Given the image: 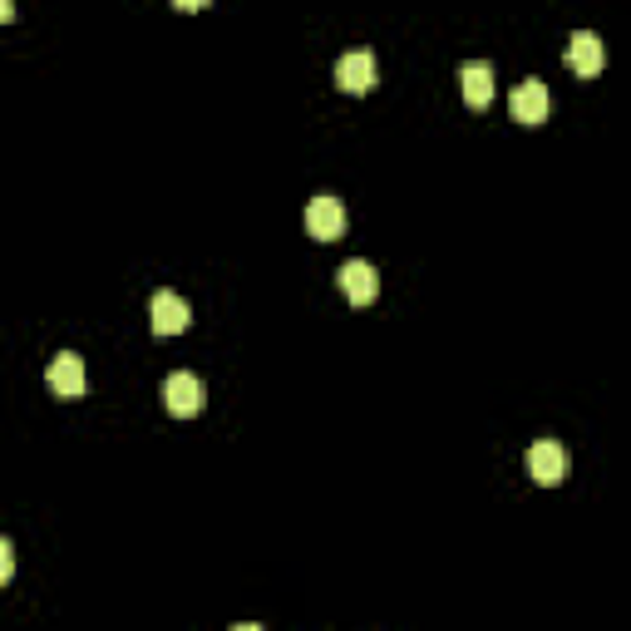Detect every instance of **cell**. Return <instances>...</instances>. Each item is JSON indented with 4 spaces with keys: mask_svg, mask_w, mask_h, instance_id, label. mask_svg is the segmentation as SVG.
<instances>
[{
    "mask_svg": "<svg viewBox=\"0 0 631 631\" xmlns=\"http://www.w3.org/2000/svg\"><path fill=\"white\" fill-rule=\"evenodd\" d=\"M341 291L351 306H370V301L380 296V277H375L370 262L351 257V262H341Z\"/></svg>",
    "mask_w": 631,
    "mask_h": 631,
    "instance_id": "ba28073f",
    "label": "cell"
},
{
    "mask_svg": "<svg viewBox=\"0 0 631 631\" xmlns=\"http://www.w3.org/2000/svg\"><path fill=\"white\" fill-rule=\"evenodd\" d=\"M227 631H262L257 621H237V627H227Z\"/></svg>",
    "mask_w": 631,
    "mask_h": 631,
    "instance_id": "7c38bea8",
    "label": "cell"
},
{
    "mask_svg": "<svg viewBox=\"0 0 631 631\" xmlns=\"http://www.w3.org/2000/svg\"><path fill=\"white\" fill-rule=\"evenodd\" d=\"M567 65H572V75L597 79L602 65H607V45H602V35H592V30L572 35V40H567Z\"/></svg>",
    "mask_w": 631,
    "mask_h": 631,
    "instance_id": "8992f818",
    "label": "cell"
},
{
    "mask_svg": "<svg viewBox=\"0 0 631 631\" xmlns=\"http://www.w3.org/2000/svg\"><path fill=\"white\" fill-rule=\"evenodd\" d=\"M547 109H553V94H547V85L543 79H523V85L514 89V99H508V114L518 118V124H543L547 118Z\"/></svg>",
    "mask_w": 631,
    "mask_h": 631,
    "instance_id": "52a82bcc",
    "label": "cell"
},
{
    "mask_svg": "<svg viewBox=\"0 0 631 631\" xmlns=\"http://www.w3.org/2000/svg\"><path fill=\"white\" fill-rule=\"evenodd\" d=\"M188 301L178 296V291H153L149 301V321H153V336H182L188 331Z\"/></svg>",
    "mask_w": 631,
    "mask_h": 631,
    "instance_id": "277c9868",
    "label": "cell"
},
{
    "mask_svg": "<svg viewBox=\"0 0 631 631\" xmlns=\"http://www.w3.org/2000/svg\"><path fill=\"white\" fill-rule=\"evenodd\" d=\"M163 405H168V415L193 419V415H203V405H207V386L198 375L178 370V375H168V386H163Z\"/></svg>",
    "mask_w": 631,
    "mask_h": 631,
    "instance_id": "6da1fadb",
    "label": "cell"
},
{
    "mask_svg": "<svg viewBox=\"0 0 631 631\" xmlns=\"http://www.w3.org/2000/svg\"><path fill=\"white\" fill-rule=\"evenodd\" d=\"M459 85H464V104H469V109H489L493 104V65H489V60H464Z\"/></svg>",
    "mask_w": 631,
    "mask_h": 631,
    "instance_id": "30bf717a",
    "label": "cell"
},
{
    "mask_svg": "<svg viewBox=\"0 0 631 631\" xmlns=\"http://www.w3.org/2000/svg\"><path fill=\"white\" fill-rule=\"evenodd\" d=\"M11 572H15V547L0 538V582H11Z\"/></svg>",
    "mask_w": 631,
    "mask_h": 631,
    "instance_id": "8fae6325",
    "label": "cell"
},
{
    "mask_svg": "<svg viewBox=\"0 0 631 631\" xmlns=\"http://www.w3.org/2000/svg\"><path fill=\"white\" fill-rule=\"evenodd\" d=\"M306 232L316 237V242H336V237L345 232V207H341V198H331V193L311 198V207H306Z\"/></svg>",
    "mask_w": 631,
    "mask_h": 631,
    "instance_id": "5b68a950",
    "label": "cell"
},
{
    "mask_svg": "<svg viewBox=\"0 0 631 631\" xmlns=\"http://www.w3.org/2000/svg\"><path fill=\"white\" fill-rule=\"evenodd\" d=\"M336 85H341L345 94H370V89H375V54L370 50L341 54V65H336Z\"/></svg>",
    "mask_w": 631,
    "mask_h": 631,
    "instance_id": "9c48e42d",
    "label": "cell"
},
{
    "mask_svg": "<svg viewBox=\"0 0 631 631\" xmlns=\"http://www.w3.org/2000/svg\"><path fill=\"white\" fill-rule=\"evenodd\" d=\"M528 474H533L543 489H557L567 479V450L557 439H538L533 450H528Z\"/></svg>",
    "mask_w": 631,
    "mask_h": 631,
    "instance_id": "3957f363",
    "label": "cell"
},
{
    "mask_svg": "<svg viewBox=\"0 0 631 631\" xmlns=\"http://www.w3.org/2000/svg\"><path fill=\"white\" fill-rule=\"evenodd\" d=\"M45 386L54 390L60 400H79L89 390V380H85V361H79L75 351H60L50 361V370H45Z\"/></svg>",
    "mask_w": 631,
    "mask_h": 631,
    "instance_id": "7a4b0ae2",
    "label": "cell"
}]
</instances>
